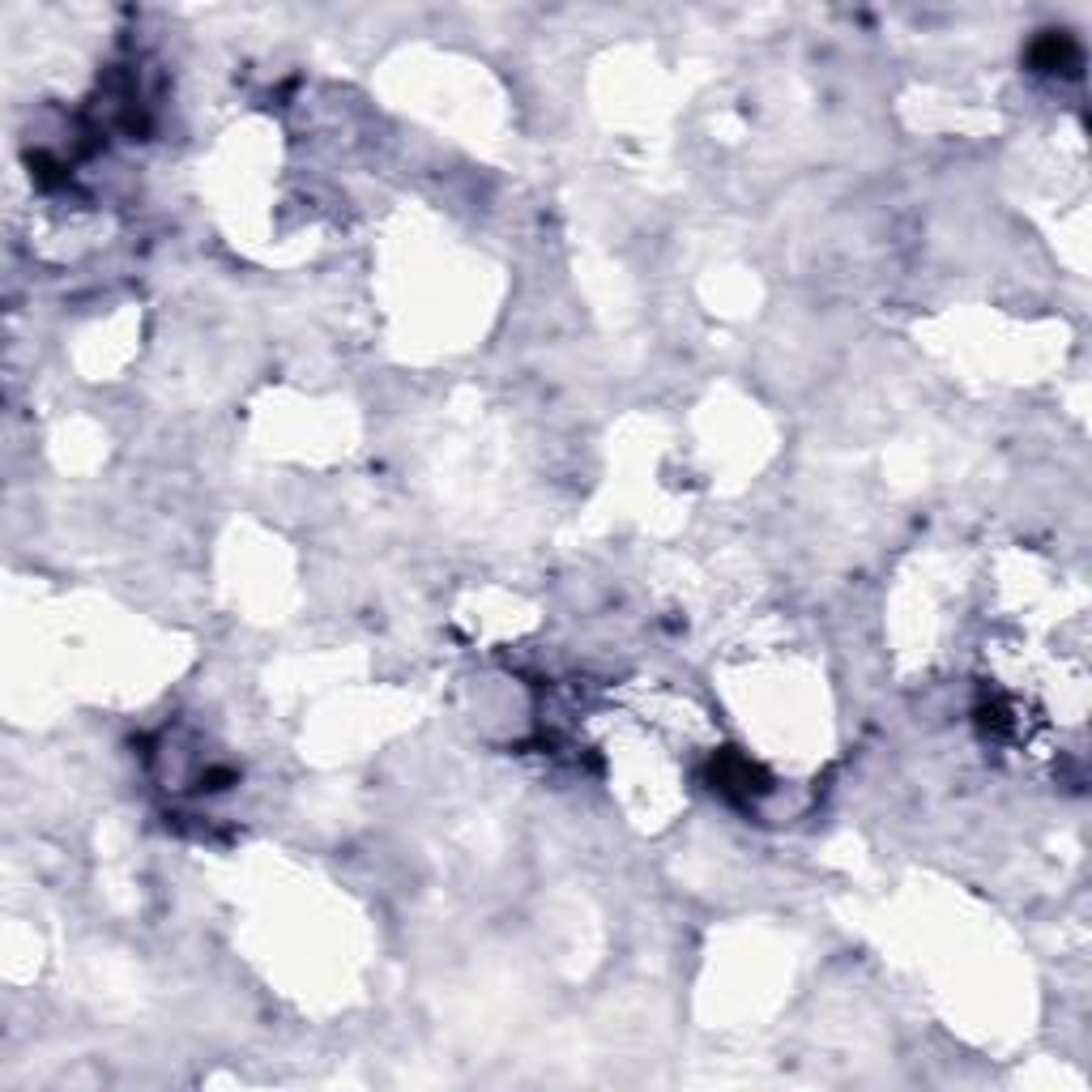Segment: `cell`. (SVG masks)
I'll list each match as a JSON object with an SVG mask.
<instances>
[{"label":"cell","instance_id":"6da1fadb","mask_svg":"<svg viewBox=\"0 0 1092 1092\" xmlns=\"http://www.w3.org/2000/svg\"><path fill=\"white\" fill-rule=\"evenodd\" d=\"M1033 60H1037V69H1075V64H1080V51H1075L1071 38H1055V34H1050V38L1037 43Z\"/></svg>","mask_w":1092,"mask_h":1092}]
</instances>
